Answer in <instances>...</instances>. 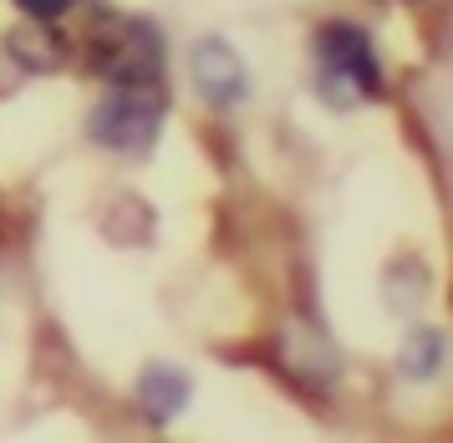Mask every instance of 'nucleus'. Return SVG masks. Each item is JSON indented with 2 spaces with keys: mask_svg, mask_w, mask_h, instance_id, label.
Masks as SVG:
<instances>
[{
  "mask_svg": "<svg viewBox=\"0 0 453 443\" xmlns=\"http://www.w3.org/2000/svg\"><path fill=\"white\" fill-rule=\"evenodd\" d=\"M388 92L377 41L357 20H326L316 31V97L326 107H367Z\"/></svg>",
  "mask_w": 453,
  "mask_h": 443,
  "instance_id": "f257e3e1",
  "label": "nucleus"
},
{
  "mask_svg": "<svg viewBox=\"0 0 453 443\" xmlns=\"http://www.w3.org/2000/svg\"><path fill=\"white\" fill-rule=\"evenodd\" d=\"M87 66L103 82H164V36L143 16L97 11L87 31Z\"/></svg>",
  "mask_w": 453,
  "mask_h": 443,
  "instance_id": "f03ea898",
  "label": "nucleus"
},
{
  "mask_svg": "<svg viewBox=\"0 0 453 443\" xmlns=\"http://www.w3.org/2000/svg\"><path fill=\"white\" fill-rule=\"evenodd\" d=\"M164 118H168L164 82H107L103 102L87 118V133H92V143H103L112 153H143V148H153Z\"/></svg>",
  "mask_w": 453,
  "mask_h": 443,
  "instance_id": "7ed1b4c3",
  "label": "nucleus"
},
{
  "mask_svg": "<svg viewBox=\"0 0 453 443\" xmlns=\"http://www.w3.org/2000/svg\"><path fill=\"white\" fill-rule=\"evenodd\" d=\"M188 82L209 107H234L250 97V66L225 36H204L188 51Z\"/></svg>",
  "mask_w": 453,
  "mask_h": 443,
  "instance_id": "20e7f679",
  "label": "nucleus"
},
{
  "mask_svg": "<svg viewBox=\"0 0 453 443\" xmlns=\"http://www.w3.org/2000/svg\"><path fill=\"white\" fill-rule=\"evenodd\" d=\"M138 408L148 413V424H173L179 413L188 408V372L184 367H164V362H153L138 372Z\"/></svg>",
  "mask_w": 453,
  "mask_h": 443,
  "instance_id": "39448f33",
  "label": "nucleus"
},
{
  "mask_svg": "<svg viewBox=\"0 0 453 443\" xmlns=\"http://www.w3.org/2000/svg\"><path fill=\"white\" fill-rule=\"evenodd\" d=\"M443 367V337L433 326H412L397 346V372L403 377H433Z\"/></svg>",
  "mask_w": 453,
  "mask_h": 443,
  "instance_id": "423d86ee",
  "label": "nucleus"
},
{
  "mask_svg": "<svg viewBox=\"0 0 453 443\" xmlns=\"http://www.w3.org/2000/svg\"><path fill=\"white\" fill-rule=\"evenodd\" d=\"M16 5L26 11V20H46V26H51V20L72 16L77 5H87V0H16Z\"/></svg>",
  "mask_w": 453,
  "mask_h": 443,
  "instance_id": "0eeeda50",
  "label": "nucleus"
}]
</instances>
